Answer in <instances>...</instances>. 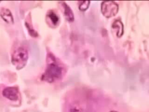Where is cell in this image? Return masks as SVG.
Returning <instances> with one entry per match:
<instances>
[{"mask_svg":"<svg viewBox=\"0 0 149 112\" xmlns=\"http://www.w3.org/2000/svg\"><path fill=\"white\" fill-rule=\"evenodd\" d=\"M62 75V68L55 62L49 63L44 73L42 75V79L48 83H52L59 79Z\"/></svg>","mask_w":149,"mask_h":112,"instance_id":"cell-1","label":"cell"},{"mask_svg":"<svg viewBox=\"0 0 149 112\" xmlns=\"http://www.w3.org/2000/svg\"><path fill=\"white\" fill-rule=\"evenodd\" d=\"M28 58L27 50L23 47H19L13 52L11 62L17 69H20L25 66Z\"/></svg>","mask_w":149,"mask_h":112,"instance_id":"cell-2","label":"cell"},{"mask_svg":"<svg viewBox=\"0 0 149 112\" xmlns=\"http://www.w3.org/2000/svg\"><path fill=\"white\" fill-rule=\"evenodd\" d=\"M118 9V4L114 1H104L101 4V12L105 17L108 18L116 15Z\"/></svg>","mask_w":149,"mask_h":112,"instance_id":"cell-3","label":"cell"},{"mask_svg":"<svg viewBox=\"0 0 149 112\" xmlns=\"http://www.w3.org/2000/svg\"><path fill=\"white\" fill-rule=\"evenodd\" d=\"M2 95L11 101H16L19 96V89L15 86L7 87L3 90Z\"/></svg>","mask_w":149,"mask_h":112,"instance_id":"cell-4","label":"cell"},{"mask_svg":"<svg viewBox=\"0 0 149 112\" xmlns=\"http://www.w3.org/2000/svg\"><path fill=\"white\" fill-rule=\"evenodd\" d=\"M0 16L2 19L8 24L13 23V18L11 12L7 8H2L0 10Z\"/></svg>","mask_w":149,"mask_h":112,"instance_id":"cell-5","label":"cell"},{"mask_svg":"<svg viewBox=\"0 0 149 112\" xmlns=\"http://www.w3.org/2000/svg\"><path fill=\"white\" fill-rule=\"evenodd\" d=\"M61 3L62 4V6L63 9V10L65 18L69 22H73L74 20V15L72 9L65 2H61Z\"/></svg>","mask_w":149,"mask_h":112,"instance_id":"cell-6","label":"cell"},{"mask_svg":"<svg viewBox=\"0 0 149 112\" xmlns=\"http://www.w3.org/2000/svg\"><path fill=\"white\" fill-rule=\"evenodd\" d=\"M47 17L54 25H57L59 23V16L56 15V13L54 10H49L47 13Z\"/></svg>","mask_w":149,"mask_h":112,"instance_id":"cell-7","label":"cell"},{"mask_svg":"<svg viewBox=\"0 0 149 112\" xmlns=\"http://www.w3.org/2000/svg\"><path fill=\"white\" fill-rule=\"evenodd\" d=\"M112 27L113 29H117V36L120 37L123 34V26L122 23L119 20H115L112 24Z\"/></svg>","mask_w":149,"mask_h":112,"instance_id":"cell-8","label":"cell"},{"mask_svg":"<svg viewBox=\"0 0 149 112\" xmlns=\"http://www.w3.org/2000/svg\"><path fill=\"white\" fill-rule=\"evenodd\" d=\"M79 8L81 11L86 10L90 5V1H79Z\"/></svg>","mask_w":149,"mask_h":112,"instance_id":"cell-9","label":"cell"},{"mask_svg":"<svg viewBox=\"0 0 149 112\" xmlns=\"http://www.w3.org/2000/svg\"><path fill=\"white\" fill-rule=\"evenodd\" d=\"M69 112H81V111L79 108V107L75 105V106H73L72 107H71Z\"/></svg>","mask_w":149,"mask_h":112,"instance_id":"cell-10","label":"cell"},{"mask_svg":"<svg viewBox=\"0 0 149 112\" xmlns=\"http://www.w3.org/2000/svg\"><path fill=\"white\" fill-rule=\"evenodd\" d=\"M110 112H118V111H111Z\"/></svg>","mask_w":149,"mask_h":112,"instance_id":"cell-11","label":"cell"}]
</instances>
